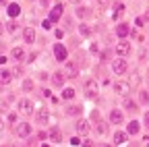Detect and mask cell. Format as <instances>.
I'll use <instances>...</instances> for the list:
<instances>
[{
    "instance_id": "1",
    "label": "cell",
    "mask_w": 149,
    "mask_h": 147,
    "mask_svg": "<svg viewBox=\"0 0 149 147\" xmlns=\"http://www.w3.org/2000/svg\"><path fill=\"white\" fill-rule=\"evenodd\" d=\"M83 91H85V95L89 98V100H97V83L93 81V79H89V81H85V85H83Z\"/></svg>"
},
{
    "instance_id": "2",
    "label": "cell",
    "mask_w": 149,
    "mask_h": 147,
    "mask_svg": "<svg viewBox=\"0 0 149 147\" xmlns=\"http://www.w3.org/2000/svg\"><path fill=\"white\" fill-rule=\"evenodd\" d=\"M126 70H128V64H126V60H124V58H116V60H112V72H114V75L122 77Z\"/></svg>"
},
{
    "instance_id": "3",
    "label": "cell",
    "mask_w": 149,
    "mask_h": 147,
    "mask_svg": "<svg viewBox=\"0 0 149 147\" xmlns=\"http://www.w3.org/2000/svg\"><path fill=\"white\" fill-rule=\"evenodd\" d=\"M15 133H17V137H21V139H27V137H31V124L29 122H21V124H17V128H15Z\"/></svg>"
},
{
    "instance_id": "4",
    "label": "cell",
    "mask_w": 149,
    "mask_h": 147,
    "mask_svg": "<svg viewBox=\"0 0 149 147\" xmlns=\"http://www.w3.org/2000/svg\"><path fill=\"white\" fill-rule=\"evenodd\" d=\"M74 128H77L79 135H89V133H91V122L85 120V118H79L77 124H74Z\"/></svg>"
},
{
    "instance_id": "5",
    "label": "cell",
    "mask_w": 149,
    "mask_h": 147,
    "mask_svg": "<svg viewBox=\"0 0 149 147\" xmlns=\"http://www.w3.org/2000/svg\"><path fill=\"white\" fill-rule=\"evenodd\" d=\"M62 15H64V6H62V4H56V6L50 10V19H48V21H50V23H58V21L62 19Z\"/></svg>"
},
{
    "instance_id": "6",
    "label": "cell",
    "mask_w": 149,
    "mask_h": 147,
    "mask_svg": "<svg viewBox=\"0 0 149 147\" xmlns=\"http://www.w3.org/2000/svg\"><path fill=\"white\" fill-rule=\"evenodd\" d=\"M19 112L23 116H31L33 112V102L31 100H19Z\"/></svg>"
},
{
    "instance_id": "7",
    "label": "cell",
    "mask_w": 149,
    "mask_h": 147,
    "mask_svg": "<svg viewBox=\"0 0 149 147\" xmlns=\"http://www.w3.org/2000/svg\"><path fill=\"white\" fill-rule=\"evenodd\" d=\"M116 54H118V56L120 58H124V56H128V54H130V50H133V48H130V44L126 42V40H122V42H118L116 44Z\"/></svg>"
},
{
    "instance_id": "8",
    "label": "cell",
    "mask_w": 149,
    "mask_h": 147,
    "mask_svg": "<svg viewBox=\"0 0 149 147\" xmlns=\"http://www.w3.org/2000/svg\"><path fill=\"white\" fill-rule=\"evenodd\" d=\"M54 56L58 62H66V56H68V52L62 44H54Z\"/></svg>"
},
{
    "instance_id": "9",
    "label": "cell",
    "mask_w": 149,
    "mask_h": 147,
    "mask_svg": "<svg viewBox=\"0 0 149 147\" xmlns=\"http://www.w3.org/2000/svg\"><path fill=\"white\" fill-rule=\"evenodd\" d=\"M64 77L68 79H77L79 77V68L74 62H64Z\"/></svg>"
},
{
    "instance_id": "10",
    "label": "cell",
    "mask_w": 149,
    "mask_h": 147,
    "mask_svg": "<svg viewBox=\"0 0 149 147\" xmlns=\"http://www.w3.org/2000/svg\"><path fill=\"white\" fill-rule=\"evenodd\" d=\"M64 81H66V77H64L62 70H56L54 75H52V85H54V87H62Z\"/></svg>"
},
{
    "instance_id": "11",
    "label": "cell",
    "mask_w": 149,
    "mask_h": 147,
    "mask_svg": "<svg viewBox=\"0 0 149 147\" xmlns=\"http://www.w3.org/2000/svg\"><path fill=\"white\" fill-rule=\"evenodd\" d=\"M128 87H130V83H126V81H114V91L120 95L128 93Z\"/></svg>"
},
{
    "instance_id": "12",
    "label": "cell",
    "mask_w": 149,
    "mask_h": 147,
    "mask_svg": "<svg viewBox=\"0 0 149 147\" xmlns=\"http://www.w3.org/2000/svg\"><path fill=\"white\" fill-rule=\"evenodd\" d=\"M128 33H130V27H128L126 23H118V25H116V35H118L120 40L128 38Z\"/></svg>"
},
{
    "instance_id": "13",
    "label": "cell",
    "mask_w": 149,
    "mask_h": 147,
    "mask_svg": "<svg viewBox=\"0 0 149 147\" xmlns=\"http://www.w3.org/2000/svg\"><path fill=\"white\" fill-rule=\"evenodd\" d=\"M13 81V72L8 68H0V85H8Z\"/></svg>"
},
{
    "instance_id": "14",
    "label": "cell",
    "mask_w": 149,
    "mask_h": 147,
    "mask_svg": "<svg viewBox=\"0 0 149 147\" xmlns=\"http://www.w3.org/2000/svg\"><path fill=\"white\" fill-rule=\"evenodd\" d=\"M48 137H50L54 143H60V141H62V133H60L58 126H52L50 131H48Z\"/></svg>"
},
{
    "instance_id": "15",
    "label": "cell",
    "mask_w": 149,
    "mask_h": 147,
    "mask_svg": "<svg viewBox=\"0 0 149 147\" xmlns=\"http://www.w3.org/2000/svg\"><path fill=\"white\" fill-rule=\"evenodd\" d=\"M74 15L81 17V19H89L93 13H91V8H89V6H81V4H79V6H77V10H74Z\"/></svg>"
},
{
    "instance_id": "16",
    "label": "cell",
    "mask_w": 149,
    "mask_h": 147,
    "mask_svg": "<svg viewBox=\"0 0 149 147\" xmlns=\"http://www.w3.org/2000/svg\"><path fill=\"white\" fill-rule=\"evenodd\" d=\"M23 40H25L27 44H33V42H35V29H33V27H25V29H23Z\"/></svg>"
},
{
    "instance_id": "17",
    "label": "cell",
    "mask_w": 149,
    "mask_h": 147,
    "mask_svg": "<svg viewBox=\"0 0 149 147\" xmlns=\"http://www.w3.org/2000/svg\"><path fill=\"white\" fill-rule=\"evenodd\" d=\"M81 106H77V104H72V106H68L66 108V116H72V118H79L81 116Z\"/></svg>"
},
{
    "instance_id": "18",
    "label": "cell",
    "mask_w": 149,
    "mask_h": 147,
    "mask_svg": "<svg viewBox=\"0 0 149 147\" xmlns=\"http://www.w3.org/2000/svg\"><path fill=\"white\" fill-rule=\"evenodd\" d=\"M122 112H120V110H112V112H110V122L112 124H122Z\"/></svg>"
},
{
    "instance_id": "19",
    "label": "cell",
    "mask_w": 149,
    "mask_h": 147,
    "mask_svg": "<svg viewBox=\"0 0 149 147\" xmlns=\"http://www.w3.org/2000/svg\"><path fill=\"white\" fill-rule=\"evenodd\" d=\"M35 120H37V122H40V124H46V122L50 120V112H48V110H46V108H42V110H40V112H37V116H35Z\"/></svg>"
},
{
    "instance_id": "20",
    "label": "cell",
    "mask_w": 149,
    "mask_h": 147,
    "mask_svg": "<svg viewBox=\"0 0 149 147\" xmlns=\"http://www.w3.org/2000/svg\"><path fill=\"white\" fill-rule=\"evenodd\" d=\"M10 56H13L15 60H23V58H25V50H23L21 46H15L13 52H10Z\"/></svg>"
},
{
    "instance_id": "21",
    "label": "cell",
    "mask_w": 149,
    "mask_h": 147,
    "mask_svg": "<svg viewBox=\"0 0 149 147\" xmlns=\"http://www.w3.org/2000/svg\"><path fill=\"white\" fill-rule=\"evenodd\" d=\"M93 124H95V133L97 135H108V122H102V120H97V122H93Z\"/></svg>"
},
{
    "instance_id": "22",
    "label": "cell",
    "mask_w": 149,
    "mask_h": 147,
    "mask_svg": "<svg viewBox=\"0 0 149 147\" xmlns=\"http://www.w3.org/2000/svg\"><path fill=\"white\" fill-rule=\"evenodd\" d=\"M6 10H8V17H10V19H15V17H19V13H21V6L13 2V4L6 6Z\"/></svg>"
},
{
    "instance_id": "23",
    "label": "cell",
    "mask_w": 149,
    "mask_h": 147,
    "mask_svg": "<svg viewBox=\"0 0 149 147\" xmlns=\"http://www.w3.org/2000/svg\"><path fill=\"white\" fill-rule=\"evenodd\" d=\"M122 106H124V110H128V112H137V104L130 100V98H124L122 100Z\"/></svg>"
},
{
    "instance_id": "24",
    "label": "cell",
    "mask_w": 149,
    "mask_h": 147,
    "mask_svg": "<svg viewBox=\"0 0 149 147\" xmlns=\"http://www.w3.org/2000/svg\"><path fill=\"white\" fill-rule=\"evenodd\" d=\"M139 128H141V124H139L137 120H130V122H128V131H126V135H137Z\"/></svg>"
},
{
    "instance_id": "25",
    "label": "cell",
    "mask_w": 149,
    "mask_h": 147,
    "mask_svg": "<svg viewBox=\"0 0 149 147\" xmlns=\"http://www.w3.org/2000/svg\"><path fill=\"white\" fill-rule=\"evenodd\" d=\"M126 137H128L126 133H122V131H118V133H114V143H116V145H122V143L126 141Z\"/></svg>"
},
{
    "instance_id": "26",
    "label": "cell",
    "mask_w": 149,
    "mask_h": 147,
    "mask_svg": "<svg viewBox=\"0 0 149 147\" xmlns=\"http://www.w3.org/2000/svg\"><path fill=\"white\" fill-rule=\"evenodd\" d=\"M79 33L83 35V38H89V35H91V27L85 25V23H81V25H79Z\"/></svg>"
},
{
    "instance_id": "27",
    "label": "cell",
    "mask_w": 149,
    "mask_h": 147,
    "mask_svg": "<svg viewBox=\"0 0 149 147\" xmlns=\"http://www.w3.org/2000/svg\"><path fill=\"white\" fill-rule=\"evenodd\" d=\"M122 15H124V6H122V4H116V10H114V15H112V19L118 21Z\"/></svg>"
},
{
    "instance_id": "28",
    "label": "cell",
    "mask_w": 149,
    "mask_h": 147,
    "mask_svg": "<svg viewBox=\"0 0 149 147\" xmlns=\"http://www.w3.org/2000/svg\"><path fill=\"white\" fill-rule=\"evenodd\" d=\"M139 102L141 104H149V91H145V89L139 91Z\"/></svg>"
},
{
    "instance_id": "29",
    "label": "cell",
    "mask_w": 149,
    "mask_h": 147,
    "mask_svg": "<svg viewBox=\"0 0 149 147\" xmlns=\"http://www.w3.org/2000/svg\"><path fill=\"white\" fill-rule=\"evenodd\" d=\"M62 98H64V100H72V98H74V89H70V87L62 89Z\"/></svg>"
},
{
    "instance_id": "30",
    "label": "cell",
    "mask_w": 149,
    "mask_h": 147,
    "mask_svg": "<svg viewBox=\"0 0 149 147\" xmlns=\"http://www.w3.org/2000/svg\"><path fill=\"white\" fill-rule=\"evenodd\" d=\"M17 29H19V25H17V23H15V21H10V23H8V25H6V31H8V33H15V31H17Z\"/></svg>"
},
{
    "instance_id": "31",
    "label": "cell",
    "mask_w": 149,
    "mask_h": 147,
    "mask_svg": "<svg viewBox=\"0 0 149 147\" xmlns=\"http://www.w3.org/2000/svg\"><path fill=\"white\" fill-rule=\"evenodd\" d=\"M23 89H25V91H31V89H33V81H29V79L23 81Z\"/></svg>"
},
{
    "instance_id": "32",
    "label": "cell",
    "mask_w": 149,
    "mask_h": 147,
    "mask_svg": "<svg viewBox=\"0 0 149 147\" xmlns=\"http://www.w3.org/2000/svg\"><path fill=\"white\" fill-rule=\"evenodd\" d=\"M100 120V112H97V110H93V112H91V120L89 122H97Z\"/></svg>"
},
{
    "instance_id": "33",
    "label": "cell",
    "mask_w": 149,
    "mask_h": 147,
    "mask_svg": "<svg viewBox=\"0 0 149 147\" xmlns=\"http://www.w3.org/2000/svg\"><path fill=\"white\" fill-rule=\"evenodd\" d=\"M81 147H95V143H93V141H91V139H85V141H83V145H81Z\"/></svg>"
},
{
    "instance_id": "34",
    "label": "cell",
    "mask_w": 149,
    "mask_h": 147,
    "mask_svg": "<svg viewBox=\"0 0 149 147\" xmlns=\"http://www.w3.org/2000/svg\"><path fill=\"white\" fill-rule=\"evenodd\" d=\"M8 122H10V124L17 122V112H10V114H8Z\"/></svg>"
},
{
    "instance_id": "35",
    "label": "cell",
    "mask_w": 149,
    "mask_h": 147,
    "mask_svg": "<svg viewBox=\"0 0 149 147\" xmlns=\"http://www.w3.org/2000/svg\"><path fill=\"white\" fill-rule=\"evenodd\" d=\"M102 60H104V62L110 60V50H104V52H102Z\"/></svg>"
},
{
    "instance_id": "36",
    "label": "cell",
    "mask_w": 149,
    "mask_h": 147,
    "mask_svg": "<svg viewBox=\"0 0 149 147\" xmlns=\"http://www.w3.org/2000/svg\"><path fill=\"white\" fill-rule=\"evenodd\" d=\"M54 35H56L58 40H62V38H64V31H62V29H56V31H54Z\"/></svg>"
},
{
    "instance_id": "37",
    "label": "cell",
    "mask_w": 149,
    "mask_h": 147,
    "mask_svg": "<svg viewBox=\"0 0 149 147\" xmlns=\"http://www.w3.org/2000/svg\"><path fill=\"white\" fill-rule=\"evenodd\" d=\"M42 27H44V29H50V27H52V23H50V21H48V19H46V21H44V23H42Z\"/></svg>"
},
{
    "instance_id": "38",
    "label": "cell",
    "mask_w": 149,
    "mask_h": 147,
    "mask_svg": "<svg viewBox=\"0 0 149 147\" xmlns=\"http://www.w3.org/2000/svg\"><path fill=\"white\" fill-rule=\"evenodd\" d=\"M141 19H143V21H145V23H147V21H149V8H147V10H145V15H143V17H141Z\"/></svg>"
},
{
    "instance_id": "39",
    "label": "cell",
    "mask_w": 149,
    "mask_h": 147,
    "mask_svg": "<svg viewBox=\"0 0 149 147\" xmlns=\"http://www.w3.org/2000/svg\"><path fill=\"white\" fill-rule=\"evenodd\" d=\"M46 137H48V133H46V131H42L40 135H37V139H46Z\"/></svg>"
},
{
    "instance_id": "40",
    "label": "cell",
    "mask_w": 149,
    "mask_h": 147,
    "mask_svg": "<svg viewBox=\"0 0 149 147\" xmlns=\"http://www.w3.org/2000/svg\"><path fill=\"white\" fill-rule=\"evenodd\" d=\"M145 126L149 128V112H145Z\"/></svg>"
},
{
    "instance_id": "41",
    "label": "cell",
    "mask_w": 149,
    "mask_h": 147,
    "mask_svg": "<svg viewBox=\"0 0 149 147\" xmlns=\"http://www.w3.org/2000/svg\"><path fill=\"white\" fill-rule=\"evenodd\" d=\"M70 2H72V4H77V6H79V4H81V0H70Z\"/></svg>"
},
{
    "instance_id": "42",
    "label": "cell",
    "mask_w": 149,
    "mask_h": 147,
    "mask_svg": "<svg viewBox=\"0 0 149 147\" xmlns=\"http://www.w3.org/2000/svg\"><path fill=\"white\" fill-rule=\"evenodd\" d=\"M2 128H4V122H2V118H0V131H2Z\"/></svg>"
},
{
    "instance_id": "43",
    "label": "cell",
    "mask_w": 149,
    "mask_h": 147,
    "mask_svg": "<svg viewBox=\"0 0 149 147\" xmlns=\"http://www.w3.org/2000/svg\"><path fill=\"white\" fill-rule=\"evenodd\" d=\"M0 6H6V0H0Z\"/></svg>"
},
{
    "instance_id": "44",
    "label": "cell",
    "mask_w": 149,
    "mask_h": 147,
    "mask_svg": "<svg viewBox=\"0 0 149 147\" xmlns=\"http://www.w3.org/2000/svg\"><path fill=\"white\" fill-rule=\"evenodd\" d=\"M2 31H4V25H2V23H0V35H2Z\"/></svg>"
},
{
    "instance_id": "45",
    "label": "cell",
    "mask_w": 149,
    "mask_h": 147,
    "mask_svg": "<svg viewBox=\"0 0 149 147\" xmlns=\"http://www.w3.org/2000/svg\"><path fill=\"white\" fill-rule=\"evenodd\" d=\"M48 2H50V0H42V4H44V6H46V4H48Z\"/></svg>"
},
{
    "instance_id": "46",
    "label": "cell",
    "mask_w": 149,
    "mask_h": 147,
    "mask_svg": "<svg viewBox=\"0 0 149 147\" xmlns=\"http://www.w3.org/2000/svg\"><path fill=\"white\" fill-rule=\"evenodd\" d=\"M147 83H149V70H147Z\"/></svg>"
},
{
    "instance_id": "47",
    "label": "cell",
    "mask_w": 149,
    "mask_h": 147,
    "mask_svg": "<svg viewBox=\"0 0 149 147\" xmlns=\"http://www.w3.org/2000/svg\"><path fill=\"white\" fill-rule=\"evenodd\" d=\"M102 147H110V145H102Z\"/></svg>"
},
{
    "instance_id": "48",
    "label": "cell",
    "mask_w": 149,
    "mask_h": 147,
    "mask_svg": "<svg viewBox=\"0 0 149 147\" xmlns=\"http://www.w3.org/2000/svg\"><path fill=\"white\" fill-rule=\"evenodd\" d=\"M42 147H50V145H42Z\"/></svg>"
},
{
    "instance_id": "49",
    "label": "cell",
    "mask_w": 149,
    "mask_h": 147,
    "mask_svg": "<svg viewBox=\"0 0 149 147\" xmlns=\"http://www.w3.org/2000/svg\"><path fill=\"white\" fill-rule=\"evenodd\" d=\"M13 147H19V145H13Z\"/></svg>"
}]
</instances>
